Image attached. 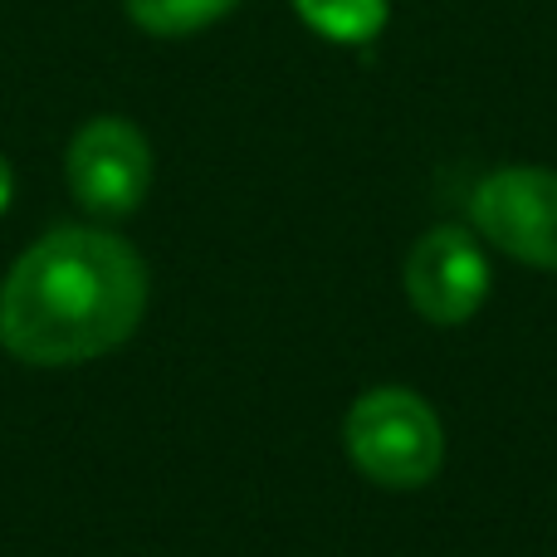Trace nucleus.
Returning <instances> with one entry per match:
<instances>
[{
	"label": "nucleus",
	"mask_w": 557,
	"mask_h": 557,
	"mask_svg": "<svg viewBox=\"0 0 557 557\" xmlns=\"http://www.w3.org/2000/svg\"><path fill=\"white\" fill-rule=\"evenodd\" d=\"M143 313V255L113 231L59 225L0 284V347L29 367H78L123 347Z\"/></svg>",
	"instance_id": "obj_1"
},
{
	"label": "nucleus",
	"mask_w": 557,
	"mask_h": 557,
	"mask_svg": "<svg viewBox=\"0 0 557 557\" xmlns=\"http://www.w3.org/2000/svg\"><path fill=\"white\" fill-rule=\"evenodd\" d=\"M64 176L84 211L117 221L133 215L152 191V147L127 117H94L69 143Z\"/></svg>",
	"instance_id": "obj_3"
},
{
	"label": "nucleus",
	"mask_w": 557,
	"mask_h": 557,
	"mask_svg": "<svg viewBox=\"0 0 557 557\" xmlns=\"http://www.w3.org/2000/svg\"><path fill=\"white\" fill-rule=\"evenodd\" d=\"M470 221L494 250L533 270H557V172L504 166L484 176L470 196Z\"/></svg>",
	"instance_id": "obj_4"
},
{
	"label": "nucleus",
	"mask_w": 557,
	"mask_h": 557,
	"mask_svg": "<svg viewBox=\"0 0 557 557\" xmlns=\"http://www.w3.org/2000/svg\"><path fill=\"white\" fill-rule=\"evenodd\" d=\"M347 455L382 490H421L445 460V425L406 386H376L347 411Z\"/></svg>",
	"instance_id": "obj_2"
},
{
	"label": "nucleus",
	"mask_w": 557,
	"mask_h": 557,
	"mask_svg": "<svg viewBox=\"0 0 557 557\" xmlns=\"http://www.w3.org/2000/svg\"><path fill=\"white\" fill-rule=\"evenodd\" d=\"M406 298L435 327H455L490 298V260L460 225H435L406 255Z\"/></svg>",
	"instance_id": "obj_5"
},
{
	"label": "nucleus",
	"mask_w": 557,
	"mask_h": 557,
	"mask_svg": "<svg viewBox=\"0 0 557 557\" xmlns=\"http://www.w3.org/2000/svg\"><path fill=\"white\" fill-rule=\"evenodd\" d=\"M294 10L333 45H372L386 25V0H294Z\"/></svg>",
	"instance_id": "obj_6"
},
{
	"label": "nucleus",
	"mask_w": 557,
	"mask_h": 557,
	"mask_svg": "<svg viewBox=\"0 0 557 557\" xmlns=\"http://www.w3.org/2000/svg\"><path fill=\"white\" fill-rule=\"evenodd\" d=\"M10 196H15V172H10V162H5V157H0V215H5Z\"/></svg>",
	"instance_id": "obj_8"
},
{
	"label": "nucleus",
	"mask_w": 557,
	"mask_h": 557,
	"mask_svg": "<svg viewBox=\"0 0 557 557\" xmlns=\"http://www.w3.org/2000/svg\"><path fill=\"white\" fill-rule=\"evenodd\" d=\"M127 15H133L137 29L157 39H186V35H201L206 25L225 20L240 0H123Z\"/></svg>",
	"instance_id": "obj_7"
}]
</instances>
